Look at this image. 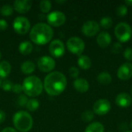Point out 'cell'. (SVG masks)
Segmentation results:
<instances>
[{"label":"cell","instance_id":"6da1fadb","mask_svg":"<svg viewBox=\"0 0 132 132\" xmlns=\"http://www.w3.org/2000/svg\"><path fill=\"white\" fill-rule=\"evenodd\" d=\"M67 84V81L64 74L59 71H54L45 77L43 87L49 95L57 96L64 91Z\"/></svg>","mask_w":132,"mask_h":132},{"label":"cell","instance_id":"7a4b0ae2","mask_svg":"<svg viewBox=\"0 0 132 132\" xmlns=\"http://www.w3.org/2000/svg\"><path fill=\"white\" fill-rule=\"evenodd\" d=\"M53 36V30L48 24L39 22L32 26L29 32V38L36 44L45 45Z\"/></svg>","mask_w":132,"mask_h":132},{"label":"cell","instance_id":"3957f363","mask_svg":"<svg viewBox=\"0 0 132 132\" xmlns=\"http://www.w3.org/2000/svg\"><path fill=\"white\" fill-rule=\"evenodd\" d=\"M22 87V91L27 96L32 97L39 96L43 90V84L42 80L36 76H29L25 78Z\"/></svg>","mask_w":132,"mask_h":132},{"label":"cell","instance_id":"277c9868","mask_svg":"<svg viewBox=\"0 0 132 132\" xmlns=\"http://www.w3.org/2000/svg\"><path fill=\"white\" fill-rule=\"evenodd\" d=\"M13 125L19 131L28 132L32 128V118L27 111H18L13 117Z\"/></svg>","mask_w":132,"mask_h":132},{"label":"cell","instance_id":"5b68a950","mask_svg":"<svg viewBox=\"0 0 132 132\" xmlns=\"http://www.w3.org/2000/svg\"><path fill=\"white\" fill-rule=\"evenodd\" d=\"M114 34L121 43H125L130 40L132 36V29L126 22L118 23L114 29Z\"/></svg>","mask_w":132,"mask_h":132},{"label":"cell","instance_id":"8992f818","mask_svg":"<svg viewBox=\"0 0 132 132\" xmlns=\"http://www.w3.org/2000/svg\"><path fill=\"white\" fill-rule=\"evenodd\" d=\"M67 46L70 52H71L75 55L80 56L84 50L85 44L84 42L80 38L77 36H73L67 40Z\"/></svg>","mask_w":132,"mask_h":132},{"label":"cell","instance_id":"52a82bcc","mask_svg":"<svg viewBox=\"0 0 132 132\" xmlns=\"http://www.w3.org/2000/svg\"><path fill=\"white\" fill-rule=\"evenodd\" d=\"M12 26L15 32L20 35L27 33L30 29V22L29 19L23 16L16 17L13 21Z\"/></svg>","mask_w":132,"mask_h":132},{"label":"cell","instance_id":"ba28073f","mask_svg":"<svg viewBox=\"0 0 132 132\" xmlns=\"http://www.w3.org/2000/svg\"><path fill=\"white\" fill-rule=\"evenodd\" d=\"M46 19L50 26L58 27L63 26L65 23L66 15L60 11H53L47 15Z\"/></svg>","mask_w":132,"mask_h":132},{"label":"cell","instance_id":"9c48e42d","mask_svg":"<svg viewBox=\"0 0 132 132\" xmlns=\"http://www.w3.org/2000/svg\"><path fill=\"white\" fill-rule=\"evenodd\" d=\"M81 31L84 36L87 37H93L100 31V25L96 21H87L82 26Z\"/></svg>","mask_w":132,"mask_h":132},{"label":"cell","instance_id":"30bf717a","mask_svg":"<svg viewBox=\"0 0 132 132\" xmlns=\"http://www.w3.org/2000/svg\"><path fill=\"white\" fill-rule=\"evenodd\" d=\"M37 65L39 69L44 73H48L52 71L56 66V62L55 60L48 56H42L39 59L37 62Z\"/></svg>","mask_w":132,"mask_h":132},{"label":"cell","instance_id":"8fae6325","mask_svg":"<svg viewBox=\"0 0 132 132\" xmlns=\"http://www.w3.org/2000/svg\"><path fill=\"white\" fill-rule=\"evenodd\" d=\"M49 52L56 58L63 56L65 53V46L63 43L60 39H54L50 43Z\"/></svg>","mask_w":132,"mask_h":132},{"label":"cell","instance_id":"7c38bea8","mask_svg":"<svg viewBox=\"0 0 132 132\" xmlns=\"http://www.w3.org/2000/svg\"><path fill=\"white\" fill-rule=\"evenodd\" d=\"M111 103L107 99H100L97 101L93 107L94 111L98 115H105L111 110Z\"/></svg>","mask_w":132,"mask_h":132},{"label":"cell","instance_id":"4fadbf2b","mask_svg":"<svg viewBox=\"0 0 132 132\" xmlns=\"http://www.w3.org/2000/svg\"><path fill=\"white\" fill-rule=\"evenodd\" d=\"M118 77L121 80H128L132 77V63H125L118 70Z\"/></svg>","mask_w":132,"mask_h":132},{"label":"cell","instance_id":"5bb4252c","mask_svg":"<svg viewBox=\"0 0 132 132\" xmlns=\"http://www.w3.org/2000/svg\"><path fill=\"white\" fill-rule=\"evenodd\" d=\"M13 7L19 13H26L32 7V2L29 0H15Z\"/></svg>","mask_w":132,"mask_h":132},{"label":"cell","instance_id":"9a60e30c","mask_svg":"<svg viewBox=\"0 0 132 132\" xmlns=\"http://www.w3.org/2000/svg\"><path fill=\"white\" fill-rule=\"evenodd\" d=\"M116 104L121 108H128L132 104L131 97L127 93L119 94L115 99Z\"/></svg>","mask_w":132,"mask_h":132},{"label":"cell","instance_id":"2e32d148","mask_svg":"<svg viewBox=\"0 0 132 132\" xmlns=\"http://www.w3.org/2000/svg\"><path fill=\"white\" fill-rule=\"evenodd\" d=\"M97 43L101 48L108 47L111 43V36L108 32H102L97 37Z\"/></svg>","mask_w":132,"mask_h":132},{"label":"cell","instance_id":"e0dca14e","mask_svg":"<svg viewBox=\"0 0 132 132\" xmlns=\"http://www.w3.org/2000/svg\"><path fill=\"white\" fill-rule=\"evenodd\" d=\"M73 87L77 91L80 93H85L89 90V84L87 80L84 78H77L73 82Z\"/></svg>","mask_w":132,"mask_h":132},{"label":"cell","instance_id":"ac0fdd59","mask_svg":"<svg viewBox=\"0 0 132 132\" xmlns=\"http://www.w3.org/2000/svg\"><path fill=\"white\" fill-rule=\"evenodd\" d=\"M32 44L29 41H23L19 46V50L22 55H29L32 51Z\"/></svg>","mask_w":132,"mask_h":132},{"label":"cell","instance_id":"d6986e66","mask_svg":"<svg viewBox=\"0 0 132 132\" xmlns=\"http://www.w3.org/2000/svg\"><path fill=\"white\" fill-rule=\"evenodd\" d=\"M78 66L83 70H88L91 67V60L85 55H80L77 60Z\"/></svg>","mask_w":132,"mask_h":132},{"label":"cell","instance_id":"ffe728a7","mask_svg":"<svg viewBox=\"0 0 132 132\" xmlns=\"http://www.w3.org/2000/svg\"><path fill=\"white\" fill-rule=\"evenodd\" d=\"M11 65L8 61L0 62V77L5 78L11 73Z\"/></svg>","mask_w":132,"mask_h":132},{"label":"cell","instance_id":"44dd1931","mask_svg":"<svg viewBox=\"0 0 132 132\" xmlns=\"http://www.w3.org/2000/svg\"><path fill=\"white\" fill-rule=\"evenodd\" d=\"M36 69V65L33 62L27 60L25 61L21 66V70L25 74H30L34 72Z\"/></svg>","mask_w":132,"mask_h":132},{"label":"cell","instance_id":"7402d4cb","mask_svg":"<svg viewBox=\"0 0 132 132\" xmlns=\"http://www.w3.org/2000/svg\"><path fill=\"white\" fill-rule=\"evenodd\" d=\"M85 132H104V127L100 122H93L86 128Z\"/></svg>","mask_w":132,"mask_h":132},{"label":"cell","instance_id":"603a6c76","mask_svg":"<svg viewBox=\"0 0 132 132\" xmlns=\"http://www.w3.org/2000/svg\"><path fill=\"white\" fill-rule=\"evenodd\" d=\"M112 80V77L111 74L108 72H102L97 76V81L102 85H108L111 84Z\"/></svg>","mask_w":132,"mask_h":132},{"label":"cell","instance_id":"cb8c5ba5","mask_svg":"<svg viewBox=\"0 0 132 132\" xmlns=\"http://www.w3.org/2000/svg\"><path fill=\"white\" fill-rule=\"evenodd\" d=\"M52 7V3L49 0H43L39 3V8L42 12L43 13H47L50 12Z\"/></svg>","mask_w":132,"mask_h":132},{"label":"cell","instance_id":"d4e9b609","mask_svg":"<svg viewBox=\"0 0 132 132\" xmlns=\"http://www.w3.org/2000/svg\"><path fill=\"white\" fill-rule=\"evenodd\" d=\"M100 25L104 29H110L113 25V20L109 16H104L101 19Z\"/></svg>","mask_w":132,"mask_h":132},{"label":"cell","instance_id":"484cf974","mask_svg":"<svg viewBox=\"0 0 132 132\" xmlns=\"http://www.w3.org/2000/svg\"><path fill=\"white\" fill-rule=\"evenodd\" d=\"M39 107V102L36 99H29L26 104V108L29 111H35Z\"/></svg>","mask_w":132,"mask_h":132},{"label":"cell","instance_id":"4316f807","mask_svg":"<svg viewBox=\"0 0 132 132\" xmlns=\"http://www.w3.org/2000/svg\"><path fill=\"white\" fill-rule=\"evenodd\" d=\"M0 12L1 14L3 15V16H9L12 14L13 12V9L11 5L9 4H6V5H3L1 8V10H0Z\"/></svg>","mask_w":132,"mask_h":132},{"label":"cell","instance_id":"83f0119b","mask_svg":"<svg viewBox=\"0 0 132 132\" xmlns=\"http://www.w3.org/2000/svg\"><path fill=\"white\" fill-rule=\"evenodd\" d=\"M94 112L91 111H85L84 112L82 113L81 114V119L84 121V122H90L94 119Z\"/></svg>","mask_w":132,"mask_h":132},{"label":"cell","instance_id":"f1b7e54d","mask_svg":"<svg viewBox=\"0 0 132 132\" xmlns=\"http://www.w3.org/2000/svg\"><path fill=\"white\" fill-rule=\"evenodd\" d=\"M116 14L118 16L123 17L125 16L128 14V8L125 5H119L116 9Z\"/></svg>","mask_w":132,"mask_h":132},{"label":"cell","instance_id":"f546056e","mask_svg":"<svg viewBox=\"0 0 132 132\" xmlns=\"http://www.w3.org/2000/svg\"><path fill=\"white\" fill-rule=\"evenodd\" d=\"M123 50V46L121 45V43L118 42V43H115L113 46H112V53H114V54H119Z\"/></svg>","mask_w":132,"mask_h":132},{"label":"cell","instance_id":"4dcf8cb0","mask_svg":"<svg viewBox=\"0 0 132 132\" xmlns=\"http://www.w3.org/2000/svg\"><path fill=\"white\" fill-rule=\"evenodd\" d=\"M28 98L26 96L23 95V94H21L18 97V104L20 106V107H24V106H26L27 104V102H28Z\"/></svg>","mask_w":132,"mask_h":132},{"label":"cell","instance_id":"1f68e13d","mask_svg":"<svg viewBox=\"0 0 132 132\" xmlns=\"http://www.w3.org/2000/svg\"><path fill=\"white\" fill-rule=\"evenodd\" d=\"M12 85L13 84L10 80H5L2 84V87L5 91H10V90H12Z\"/></svg>","mask_w":132,"mask_h":132},{"label":"cell","instance_id":"d6a6232c","mask_svg":"<svg viewBox=\"0 0 132 132\" xmlns=\"http://www.w3.org/2000/svg\"><path fill=\"white\" fill-rule=\"evenodd\" d=\"M124 56L125 58L128 60V61H132V48L128 47L127 48L125 52H124Z\"/></svg>","mask_w":132,"mask_h":132},{"label":"cell","instance_id":"836d02e7","mask_svg":"<svg viewBox=\"0 0 132 132\" xmlns=\"http://www.w3.org/2000/svg\"><path fill=\"white\" fill-rule=\"evenodd\" d=\"M69 73H70V75L72 77L76 78V77H77L78 75H79V70H78L77 67H70V70H69Z\"/></svg>","mask_w":132,"mask_h":132},{"label":"cell","instance_id":"e575fe53","mask_svg":"<svg viewBox=\"0 0 132 132\" xmlns=\"http://www.w3.org/2000/svg\"><path fill=\"white\" fill-rule=\"evenodd\" d=\"M12 90L15 94H20L22 91V87L19 84H15L12 85Z\"/></svg>","mask_w":132,"mask_h":132},{"label":"cell","instance_id":"d590c367","mask_svg":"<svg viewBox=\"0 0 132 132\" xmlns=\"http://www.w3.org/2000/svg\"><path fill=\"white\" fill-rule=\"evenodd\" d=\"M8 28V23L4 19H0V31H4Z\"/></svg>","mask_w":132,"mask_h":132},{"label":"cell","instance_id":"8d00e7d4","mask_svg":"<svg viewBox=\"0 0 132 132\" xmlns=\"http://www.w3.org/2000/svg\"><path fill=\"white\" fill-rule=\"evenodd\" d=\"M5 120V113L3 111L0 110V124L3 123Z\"/></svg>","mask_w":132,"mask_h":132},{"label":"cell","instance_id":"74e56055","mask_svg":"<svg viewBox=\"0 0 132 132\" xmlns=\"http://www.w3.org/2000/svg\"><path fill=\"white\" fill-rule=\"evenodd\" d=\"M1 132H18L15 128H11V127H8V128H4Z\"/></svg>","mask_w":132,"mask_h":132},{"label":"cell","instance_id":"f35d334b","mask_svg":"<svg viewBox=\"0 0 132 132\" xmlns=\"http://www.w3.org/2000/svg\"><path fill=\"white\" fill-rule=\"evenodd\" d=\"M125 4L128 6H132V0H126Z\"/></svg>","mask_w":132,"mask_h":132},{"label":"cell","instance_id":"ab89813d","mask_svg":"<svg viewBox=\"0 0 132 132\" xmlns=\"http://www.w3.org/2000/svg\"><path fill=\"white\" fill-rule=\"evenodd\" d=\"M66 1H56V2L57 3H63V2H65Z\"/></svg>","mask_w":132,"mask_h":132},{"label":"cell","instance_id":"60d3db41","mask_svg":"<svg viewBox=\"0 0 132 132\" xmlns=\"http://www.w3.org/2000/svg\"><path fill=\"white\" fill-rule=\"evenodd\" d=\"M130 126H131V128L132 129V121H131V125H130Z\"/></svg>","mask_w":132,"mask_h":132},{"label":"cell","instance_id":"b9f144b4","mask_svg":"<svg viewBox=\"0 0 132 132\" xmlns=\"http://www.w3.org/2000/svg\"><path fill=\"white\" fill-rule=\"evenodd\" d=\"M2 58V54H1V53H0V59Z\"/></svg>","mask_w":132,"mask_h":132},{"label":"cell","instance_id":"7bdbcfd3","mask_svg":"<svg viewBox=\"0 0 132 132\" xmlns=\"http://www.w3.org/2000/svg\"><path fill=\"white\" fill-rule=\"evenodd\" d=\"M131 95H132V87H131Z\"/></svg>","mask_w":132,"mask_h":132},{"label":"cell","instance_id":"ee69618b","mask_svg":"<svg viewBox=\"0 0 132 132\" xmlns=\"http://www.w3.org/2000/svg\"><path fill=\"white\" fill-rule=\"evenodd\" d=\"M125 132H132L131 131H125Z\"/></svg>","mask_w":132,"mask_h":132},{"label":"cell","instance_id":"f6af8a7d","mask_svg":"<svg viewBox=\"0 0 132 132\" xmlns=\"http://www.w3.org/2000/svg\"><path fill=\"white\" fill-rule=\"evenodd\" d=\"M0 87H1V80H0Z\"/></svg>","mask_w":132,"mask_h":132}]
</instances>
